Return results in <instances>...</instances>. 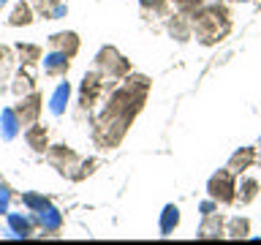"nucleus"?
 I'll list each match as a JSON object with an SVG mask.
<instances>
[{"instance_id": "nucleus-1", "label": "nucleus", "mask_w": 261, "mask_h": 245, "mask_svg": "<svg viewBox=\"0 0 261 245\" xmlns=\"http://www.w3.org/2000/svg\"><path fill=\"white\" fill-rule=\"evenodd\" d=\"M150 93V79L144 74H128L122 77V85L114 87L106 101V109L93 122V139L101 150H112L125 139L130 122L142 112V106Z\"/></svg>"}, {"instance_id": "nucleus-2", "label": "nucleus", "mask_w": 261, "mask_h": 245, "mask_svg": "<svg viewBox=\"0 0 261 245\" xmlns=\"http://www.w3.org/2000/svg\"><path fill=\"white\" fill-rule=\"evenodd\" d=\"M191 16V30L196 33L199 44L212 46L218 41H223L231 33V16H228L226 3H204L201 8H196Z\"/></svg>"}, {"instance_id": "nucleus-3", "label": "nucleus", "mask_w": 261, "mask_h": 245, "mask_svg": "<svg viewBox=\"0 0 261 245\" xmlns=\"http://www.w3.org/2000/svg\"><path fill=\"white\" fill-rule=\"evenodd\" d=\"M46 161L52 163V166L60 172L63 177H68V180H85L87 175H93V169H95V161L93 158L82 161L68 144H52L46 150Z\"/></svg>"}, {"instance_id": "nucleus-4", "label": "nucleus", "mask_w": 261, "mask_h": 245, "mask_svg": "<svg viewBox=\"0 0 261 245\" xmlns=\"http://www.w3.org/2000/svg\"><path fill=\"white\" fill-rule=\"evenodd\" d=\"M95 68L103 74L106 79H122L130 74V60H125L114 46H103L95 55Z\"/></svg>"}, {"instance_id": "nucleus-5", "label": "nucleus", "mask_w": 261, "mask_h": 245, "mask_svg": "<svg viewBox=\"0 0 261 245\" xmlns=\"http://www.w3.org/2000/svg\"><path fill=\"white\" fill-rule=\"evenodd\" d=\"M234 177L237 175L231 169H218L207 183L210 199H215L218 204H234V196H237V180Z\"/></svg>"}, {"instance_id": "nucleus-6", "label": "nucleus", "mask_w": 261, "mask_h": 245, "mask_svg": "<svg viewBox=\"0 0 261 245\" xmlns=\"http://www.w3.org/2000/svg\"><path fill=\"white\" fill-rule=\"evenodd\" d=\"M106 90V77L101 71H87L85 79H82V87H79V109L82 112H90L93 106L98 104V98L103 95Z\"/></svg>"}, {"instance_id": "nucleus-7", "label": "nucleus", "mask_w": 261, "mask_h": 245, "mask_svg": "<svg viewBox=\"0 0 261 245\" xmlns=\"http://www.w3.org/2000/svg\"><path fill=\"white\" fill-rule=\"evenodd\" d=\"M41 109H44V95H41L38 90H33V93H28V95H22L19 104L14 106V112H16V117H19L22 126H33V122H38Z\"/></svg>"}, {"instance_id": "nucleus-8", "label": "nucleus", "mask_w": 261, "mask_h": 245, "mask_svg": "<svg viewBox=\"0 0 261 245\" xmlns=\"http://www.w3.org/2000/svg\"><path fill=\"white\" fill-rule=\"evenodd\" d=\"M82 46L79 36L73 30H63V33H55V36H49V49H57V52H65L68 57H76Z\"/></svg>"}, {"instance_id": "nucleus-9", "label": "nucleus", "mask_w": 261, "mask_h": 245, "mask_svg": "<svg viewBox=\"0 0 261 245\" xmlns=\"http://www.w3.org/2000/svg\"><path fill=\"white\" fill-rule=\"evenodd\" d=\"M11 90H14V95H19V98L33 93V90H36V65H22V68L14 74Z\"/></svg>"}, {"instance_id": "nucleus-10", "label": "nucleus", "mask_w": 261, "mask_h": 245, "mask_svg": "<svg viewBox=\"0 0 261 245\" xmlns=\"http://www.w3.org/2000/svg\"><path fill=\"white\" fill-rule=\"evenodd\" d=\"M33 11L38 16H44V19H60V16L68 14V6H65V0H30Z\"/></svg>"}, {"instance_id": "nucleus-11", "label": "nucleus", "mask_w": 261, "mask_h": 245, "mask_svg": "<svg viewBox=\"0 0 261 245\" xmlns=\"http://www.w3.org/2000/svg\"><path fill=\"white\" fill-rule=\"evenodd\" d=\"M68 68H71V57L65 52L52 49V52L44 57V74H46V77H65Z\"/></svg>"}, {"instance_id": "nucleus-12", "label": "nucleus", "mask_w": 261, "mask_h": 245, "mask_svg": "<svg viewBox=\"0 0 261 245\" xmlns=\"http://www.w3.org/2000/svg\"><path fill=\"white\" fill-rule=\"evenodd\" d=\"M24 142H28V147H33L36 153H46L49 150V131H46V126H41V122L28 126V131H24Z\"/></svg>"}, {"instance_id": "nucleus-13", "label": "nucleus", "mask_w": 261, "mask_h": 245, "mask_svg": "<svg viewBox=\"0 0 261 245\" xmlns=\"http://www.w3.org/2000/svg\"><path fill=\"white\" fill-rule=\"evenodd\" d=\"M253 163H256V147H240L231 158H228V166L234 175H242V172H248Z\"/></svg>"}, {"instance_id": "nucleus-14", "label": "nucleus", "mask_w": 261, "mask_h": 245, "mask_svg": "<svg viewBox=\"0 0 261 245\" xmlns=\"http://www.w3.org/2000/svg\"><path fill=\"white\" fill-rule=\"evenodd\" d=\"M223 226H226V218L220 215V212H210V215H204V224L199 226V237L201 240L223 237Z\"/></svg>"}, {"instance_id": "nucleus-15", "label": "nucleus", "mask_w": 261, "mask_h": 245, "mask_svg": "<svg viewBox=\"0 0 261 245\" xmlns=\"http://www.w3.org/2000/svg\"><path fill=\"white\" fill-rule=\"evenodd\" d=\"M169 33H171V38H177L179 44H185V41L193 36V30H191V16L177 11V14L169 19Z\"/></svg>"}, {"instance_id": "nucleus-16", "label": "nucleus", "mask_w": 261, "mask_h": 245, "mask_svg": "<svg viewBox=\"0 0 261 245\" xmlns=\"http://www.w3.org/2000/svg\"><path fill=\"white\" fill-rule=\"evenodd\" d=\"M33 22H36V11H33V6L24 3V0L16 3L11 16H8V24H11V28H30Z\"/></svg>"}, {"instance_id": "nucleus-17", "label": "nucleus", "mask_w": 261, "mask_h": 245, "mask_svg": "<svg viewBox=\"0 0 261 245\" xmlns=\"http://www.w3.org/2000/svg\"><path fill=\"white\" fill-rule=\"evenodd\" d=\"M258 196V180L253 177H242L240 185H237V196H234V204H240V207H245V204H250L253 199Z\"/></svg>"}, {"instance_id": "nucleus-18", "label": "nucleus", "mask_w": 261, "mask_h": 245, "mask_svg": "<svg viewBox=\"0 0 261 245\" xmlns=\"http://www.w3.org/2000/svg\"><path fill=\"white\" fill-rule=\"evenodd\" d=\"M14 65H16L14 49H11V46H6V44H0V93L6 90V82L11 79Z\"/></svg>"}, {"instance_id": "nucleus-19", "label": "nucleus", "mask_w": 261, "mask_h": 245, "mask_svg": "<svg viewBox=\"0 0 261 245\" xmlns=\"http://www.w3.org/2000/svg\"><path fill=\"white\" fill-rule=\"evenodd\" d=\"M14 52L22 57V65H38V60H44V49L38 44H16Z\"/></svg>"}, {"instance_id": "nucleus-20", "label": "nucleus", "mask_w": 261, "mask_h": 245, "mask_svg": "<svg viewBox=\"0 0 261 245\" xmlns=\"http://www.w3.org/2000/svg\"><path fill=\"white\" fill-rule=\"evenodd\" d=\"M68 95H71V85H68V82H60V85H57V90L52 93L49 109H52L55 114H63V112H65V104H68Z\"/></svg>"}, {"instance_id": "nucleus-21", "label": "nucleus", "mask_w": 261, "mask_h": 245, "mask_svg": "<svg viewBox=\"0 0 261 245\" xmlns=\"http://www.w3.org/2000/svg\"><path fill=\"white\" fill-rule=\"evenodd\" d=\"M226 234L234 237V240H245V237L250 234V220L248 218H228L226 220Z\"/></svg>"}, {"instance_id": "nucleus-22", "label": "nucleus", "mask_w": 261, "mask_h": 245, "mask_svg": "<svg viewBox=\"0 0 261 245\" xmlns=\"http://www.w3.org/2000/svg\"><path fill=\"white\" fill-rule=\"evenodd\" d=\"M38 224L44 226L46 232H57V229H60V215H57V210H52L46 204V207L38 210Z\"/></svg>"}, {"instance_id": "nucleus-23", "label": "nucleus", "mask_w": 261, "mask_h": 245, "mask_svg": "<svg viewBox=\"0 0 261 245\" xmlns=\"http://www.w3.org/2000/svg\"><path fill=\"white\" fill-rule=\"evenodd\" d=\"M177 224H179V210L174 207V204H169V207L163 210V218H161V234L163 237L171 234L177 229Z\"/></svg>"}, {"instance_id": "nucleus-24", "label": "nucleus", "mask_w": 261, "mask_h": 245, "mask_svg": "<svg viewBox=\"0 0 261 245\" xmlns=\"http://www.w3.org/2000/svg\"><path fill=\"white\" fill-rule=\"evenodd\" d=\"M19 126H22V122H19V117H16V112H14V109H6V112H3V136L11 139Z\"/></svg>"}, {"instance_id": "nucleus-25", "label": "nucleus", "mask_w": 261, "mask_h": 245, "mask_svg": "<svg viewBox=\"0 0 261 245\" xmlns=\"http://www.w3.org/2000/svg\"><path fill=\"white\" fill-rule=\"evenodd\" d=\"M8 224H11L14 232H19V237H30L33 234V224L28 218H19V215H11L8 218Z\"/></svg>"}, {"instance_id": "nucleus-26", "label": "nucleus", "mask_w": 261, "mask_h": 245, "mask_svg": "<svg viewBox=\"0 0 261 245\" xmlns=\"http://www.w3.org/2000/svg\"><path fill=\"white\" fill-rule=\"evenodd\" d=\"M207 0H174V8L179 14H193L196 8H201Z\"/></svg>"}, {"instance_id": "nucleus-27", "label": "nucleus", "mask_w": 261, "mask_h": 245, "mask_svg": "<svg viewBox=\"0 0 261 245\" xmlns=\"http://www.w3.org/2000/svg\"><path fill=\"white\" fill-rule=\"evenodd\" d=\"M139 6H142L144 11H152V14H166L169 0H139Z\"/></svg>"}, {"instance_id": "nucleus-28", "label": "nucleus", "mask_w": 261, "mask_h": 245, "mask_svg": "<svg viewBox=\"0 0 261 245\" xmlns=\"http://www.w3.org/2000/svg\"><path fill=\"white\" fill-rule=\"evenodd\" d=\"M215 204H218L215 199H212V202H204V204H201V212H204V215H210V212L215 210Z\"/></svg>"}, {"instance_id": "nucleus-29", "label": "nucleus", "mask_w": 261, "mask_h": 245, "mask_svg": "<svg viewBox=\"0 0 261 245\" xmlns=\"http://www.w3.org/2000/svg\"><path fill=\"white\" fill-rule=\"evenodd\" d=\"M3 6H6V0H0V8H3Z\"/></svg>"}]
</instances>
